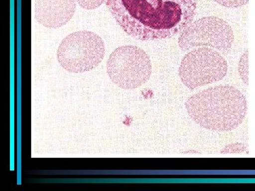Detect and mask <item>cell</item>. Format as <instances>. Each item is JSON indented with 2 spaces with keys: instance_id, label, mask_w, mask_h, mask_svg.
<instances>
[{
  "instance_id": "cell-5",
  "label": "cell",
  "mask_w": 255,
  "mask_h": 191,
  "mask_svg": "<svg viewBox=\"0 0 255 191\" xmlns=\"http://www.w3.org/2000/svg\"><path fill=\"white\" fill-rule=\"evenodd\" d=\"M227 73L228 63L222 55L205 47L186 54L179 68L181 81L191 90L221 81Z\"/></svg>"
},
{
  "instance_id": "cell-6",
  "label": "cell",
  "mask_w": 255,
  "mask_h": 191,
  "mask_svg": "<svg viewBox=\"0 0 255 191\" xmlns=\"http://www.w3.org/2000/svg\"><path fill=\"white\" fill-rule=\"evenodd\" d=\"M233 42L231 26L222 18L208 16L189 25L181 33L178 43L183 52L205 47L226 55L232 48Z\"/></svg>"
},
{
  "instance_id": "cell-1",
  "label": "cell",
  "mask_w": 255,
  "mask_h": 191,
  "mask_svg": "<svg viewBox=\"0 0 255 191\" xmlns=\"http://www.w3.org/2000/svg\"><path fill=\"white\" fill-rule=\"evenodd\" d=\"M117 23L142 41L172 38L193 22L197 0H106Z\"/></svg>"
},
{
  "instance_id": "cell-3",
  "label": "cell",
  "mask_w": 255,
  "mask_h": 191,
  "mask_svg": "<svg viewBox=\"0 0 255 191\" xmlns=\"http://www.w3.org/2000/svg\"><path fill=\"white\" fill-rule=\"evenodd\" d=\"M105 55L103 40L89 31L70 33L61 41L57 51L58 63L71 73L91 71L100 65Z\"/></svg>"
},
{
  "instance_id": "cell-4",
  "label": "cell",
  "mask_w": 255,
  "mask_h": 191,
  "mask_svg": "<svg viewBox=\"0 0 255 191\" xmlns=\"http://www.w3.org/2000/svg\"><path fill=\"white\" fill-rule=\"evenodd\" d=\"M149 55L135 46H122L112 52L107 72L114 84L124 90H134L148 81L152 74Z\"/></svg>"
},
{
  "instance_id": "cell-9",
  "label": "cell",
  "mask_w": 255,
  "mask_h": 191,
  "mask_svg": "<svg viewBox=\"0 0 255 191\" xmlns=\"http://www.w3.org/2000/svg\"><path fill=\"white\" fill-rule=\"evenodd\" d=\"M218 4L227 8H238L248 4L249 0H214Z\"/></svg>"
},
{
  "instance_id": "cell-10",
  "label": "cell",
  "mask_w": 255,
  "mask_h": 191,
  "mask_svg": "<svg viewBox=\"0 0 255 191\" xmlns=\"http://www.w3.org/2000/svg\"><path fill=\"white\" fill-rule=\"evenodd\" d=\"M77 1L83 9L92 10L100 7L106 0H77Z\"/></svg>"
},
{
  "instance_id": "cell-2",
  "label": "cell",
  "mask_w": 255,
  "mask_h": 191,
  "mask_svg": "<svg viewBox=\"0 0 255 191\" xmlns=\"http://www.w3.org/2000/svg\"><path fill=\"white\" fill-rule=\"evenodd\" d=\"M186 109L191 118L207 130L228 132L237 128L246 118V96L230 85L210 87L188 98Z\"/></svg>"
},
{
  "instance_id": "cell-7",
  "label": "cell",
  "mask_w": 255,
  "mask_h": 191,
  "mask_svg": "<svg viewBox=\"0 0 255 191\" xmlns=\"http://www.w3.org/2000/svg\"><path fill=\"white\" fill-rule=\"evenodd\" d=\"M77 0H35V18L42 26L58 28L75 14Z\"/></svg>"
},
{
  "instance_id": "cell-11",
  "label": "cell",
  "mask_w": 255,
  "mask_h": 191,
  "mask_svg": "<svg viewBox=\"0 0 255 191\" xmlns=\"http://www.w3.org/2000/svg\"><path fill=\"white\" fill-rule=\"evenodd\" d=\"M246 146L244 144L234 143L225 147L224 150L221 152L223 154L243 153V152H246Z\"/></svg>"
},
{
  "instance_id": "cell-8",
  "label": "cell",
  "mask_w": 255,
  "mask_h": 191,
  "mask_svg": "<svg viewBox=\"0 0 255 191\" xmlns=\"http://www.w3.org/2000/svg\"><path fill=\"white\" fill-rule=\"evenodd\" d=\"M248 57H249V52L246 49L241 59H240L239 64H238V73L241 76V80L244 82L245 85L248 86L249 85V61H248Z\"/></svg>"
}]
</instances>
